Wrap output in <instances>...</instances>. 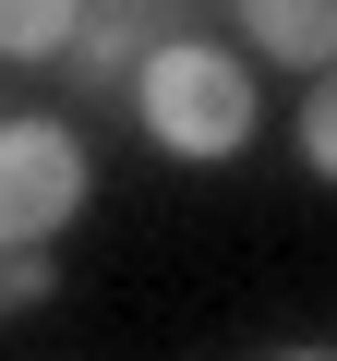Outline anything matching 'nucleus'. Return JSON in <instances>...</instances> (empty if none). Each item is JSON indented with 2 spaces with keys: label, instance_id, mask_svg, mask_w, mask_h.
<instances>
[{
  "label": "nucleus",
  "instance_id": "nucleus-10",
  "mask_svg": "<svg viewBox=\"0 0 337 361\" xmlns=\"http://www.w3.org/2000/svg\"><path fill=\"white\" fill-rule=\"evenodd\" d=\"M0 313H13V289H0Z\"/></svg>",
  "mask_w": 337,
  "mask_h": 361
},
{
  "label": "nucleus",
  "instance_id": "nucleus-7",
  "mask_svg": "<svg viewBox=\"0 0 337 361\" xmlns=\"http://www.w3.org/2000/svg\"><path fill=\"white\" fill-rule=\"evenodd\" d=\"M0 289H13V313H37L61 277H49V253H0Z\"/></svg>",
  "mask_w": 337,
  "mask_h": 361
},
{
  "label": "nucleus",
  "instance_id": "nucleus-3",
  "mask_svg": "<svg viewBox=\"0 0 337 361\" xmlns=\"http://www.w3.org/2000/svg\"><path fill=\"white\" fill-rule=\"evenodd\" d=\"M229 25H241V61L265 73H337V0H229Z\"/></svg>",
  "mask_w": 337,
  "mask_h": 361
},
{
  "label": "nucleus",
  "instance_id": "nucleus-1",
  "mask_svg": "<svg viewBox=\"0 0 337 361\" xmlns=\"http://www.w3.org/2000/svg\"><path fill=\"white\" fill-rule=\"evenodd\" d=\"M253 61L217 49V37H157L145 73H133V121L157 133V157H181V169H229L253 145Z\"/></svg>",
  "mask_w": 337,
  "mask_h": 361
},
{
  "label": "nucleus",
  "instance_id": "nucleus-9",
  "mask_svg": "<svg viewBox=\"0 0 337 361\" xmlns=\"http://www.w3.org/2000/svg\"><path fill=\"white\" fill-rule=\"evenodd\" d=\"M121 13H157V0H121Z\"/></svg>",
  "mask_w": 337,
  "mask_h": 361
},
{
  "label": "nucleus",
  "instance_id": "nucleus-6",
  "mask_svg": "<svg viewBox=\"0 0 337 361\" xmlns=\"http://www.w3.org/2000/svg\"><path fill=\"white\" fill-rule=\"evenodd\" d=\"M301 169H313V180H337V73L301 97Z\"/></svg>",
  "mask_w": 337,
  "mask_h": 361
},
{
  "label": "nucleus",
  "instance_id": "nucleus-8",
  "mask_svg": "<svg viewBox=\"0 0 337 361\" xmlns=\"http://www.w3.org/2000/svg\"><path fill=\"white\" fill-rule=\"evenodd\" d=\"M277 361H337V349H277Z\"/></svg>",
  "mask_w": 337,
  "mask_h": 361
},
{
  "label": "nucleus",
  "instance_id": "nucleus-5",
  "mask_svg": "<svg viewBox=\"0 0 337 361\" xmlns=\"http://www.w3.org/2000/svg\"><path fill=\"white\" fill-rule=\"evenodd\" d=\"M97 13V0H0V61H37V73H61V49H73V25Z\"/></svg>",
  "mask_w": 337,
  "mask_h": 361
},
{
  "label": "nucleus",
  "instance_id": "nucleus-2",
  "mask_svg": "<svg viewBox=\"0 0 337 361\" xmlns=\"http://www.w3.org/2000/svg\"><path fill=\"white\" fill-rule=\"evenodd\" d=\"M97 169H85V133L61 121H0V253H37L85 217Z\"/></svg>",
  "mask_w": 337,
  "mask_h": 361
},
{
  "label": "nucleus",
  "instance_id": "nucleus-4",
  "mask_svg": "<svg viewBox=\"0 0 337 361\" xmlns=\"http://www.w3.org/2000/svg\"><path fill=\"white\" fill-rule=\"evenodd\" d=\"M145 13H121V0H97V13L73 25V49H61V85H85V97H133V73H145Z\"/></svg>",
  "mask_w": 337,
  "mask_h": 361
}]
</instances>
